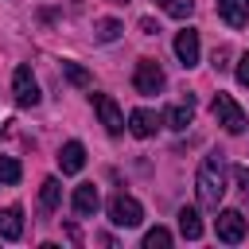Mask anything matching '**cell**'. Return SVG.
<instances>
[{
    "mask_svg": "<svg viewBox=\"0 0 249 249\" xmlns=\"http://www.w3.org/2000/svg\"><path fill=\"white\" fill-rule=\"evenodd\" d=\"M0 237L4 241H19L23 237V206H4L0 210Z\"/></svg>",
    "mask_w": 249,
    "mask_h": 249,
    "instance_id": "12",
    "label": "cell"
},
{
    "mask_svg": "<svg viewBox=\"0 0 249 249\" xmlns=\"http://www.w3.org/2000/svg\"><path fill=\"white\" fill-rule=\"evenodd\" d=\"M156 4H160L171 19H187V16L195 12V0H156Z\"/></svg>",
    "mask_w": 249,
    "mask_h": 249,
    "instance_id": "19",
    "label": "cell"
},
{
    "mask_svg": "<svg viewBox=\"0 0 249 249\" xmlns=\"http://www.w3.org/2000/svg\"><path fill=\"white\" fill-rule=\"evenodd\" d=\"M121 31H124V27H121L117 19H97V23H93V39H97V43H113V39H121Z\"/></svg>",
    "mask_w": 249,
    "mask_h": 249,
    "instance_id": "18",
    "label": "cell"
},
{
    "mask_svg": "<svg viewBox=\"0 0 249 249\" xmlns=\"http://www.w3.org/2000/svg\"><path fill=\"white\" fill-rule=\"evenodd\" d=\"M62 74H66L74 86H89V82H93V78H89V70H86V66H78V62H62Z\"/></svg>",
    "mask_w": 249,
    "mask_h": 249,
    "instance_id": "21",
    "label": "cell"
},
{
    "mask_svg": "<svg viewBox=\"0 0 249 249\" xmlns=\"http://www.w3.org/2000/svg\"><path fill=\"white\" fill-rule=\"evenodd\" d=\"M175 218H179V233H183L187 241H198V237H202V222H198V210H195V206H183Z\"/></svg>",
    "mask_w": 249,
    "mask_h": 249,
    "instance_id": "16",
    "label": "cell"
},
{
    "mask_svg": "<svg viewBox=\"0 0 249 249\" xmlns=\"http://www.w3.org/2000/svg\"><path fill=\"white\" fill-rule=\"evenodd\" d=\"M233 74H237V82H241V86H249V51H245V54L237 58V66H233Z\"/></svg>",
    "mask_w": 249,
    "mask_h": 249,
    "instance_id": "23",
    "label": "cell"
},
{
    "mask_svg": "<svg viewBox=\"0 0 249 249\" xmlns=\"http://www.w3.org/2000/svg\"><path fill=\"white\" fill-rule=\"evenodd\" d=\"M58 202H62V183L51 175V179H43V187H39V214H54Z\"/></svg>",
    "mask_w": 249,
    "mask_h": 249,
    "instance_id": "15",
    "label": "cell"
},
{
    "mask_svg": "<svg viewBox=\"0 0 249 249\" xmlns=\"http://www.w3.org/2000/svg\"><path fill=\"white\" fill-rule=\"evenodd\" d=\"M160 121H163V117H156L152 109H132V113H128V132L140 136V140H148V136H156Z\"/></svg>",
    "mask_w": 249,
    "mask_h": 249,
    "instance_id": "11",
    "label": "cell"
},
{
    "mask_svg": "<svg viewBox=\"0 0 249 249\" xmlns=\"http://www.w3.org/2000/svg\"><path fill=\"white\" fill-rule=\"evenodd\" d=\"M218 16L230 27H245L249 23V0H218Z\"/></svg>",
    "mask_w": 249,
    "mask_h": 249,
    "instance_id": "14",
    "label": "cell"
},
{
    "mask_svg": "<svg viewBox=\"0 0 249 249\" xmlns=\"http://www.w3.org/2000/svg\"><path fill=\"white\" fill-rule=\"evenodd\" d=\"M167 245H171V233L163 226H156V230L144 233V249H167Z\"/></svg>",
    "mask_w": 249,
    "mask_h": 249,
    "instance_id": "20",
    "label": "cell"
},
{
    "mask_svg": "<svg viewBox=\"0 0 249 249\" xmlns=\"http://www.w3.org/2000/svg\"><path fill=\"white\" fill-rule=\"evenodd\" d=\"M70 206H74V214H78V218H93V210L101 206V195H97V187H93V183H78V187H74V198H70Z\"/></svg>",
    "mask_w": 249,
    "mask_h": 249,
    "instance_id": "8",
    "label": "cell"
},
{
    "mask_svg": "<svg viewBox=\"0 0 249 249\" xmlns=\"http://www.w3.org/2000/svg\"><path fill=\"white\" fill-rule=\"evenodd\" d=\"M109 4H128V0H109Z\"/></svg>",
    "mask_w": 249,
    "mask_h": 249,
    "instance_id": "26",
    "label": "cell"
},
{
    "mask_svg": "<svg viewBox=\"0 0 249 249\" xmlns=\"http://www.w3.org/2000/svg\"><path fill=\"white\" fill-rule=\"evenodd\" d=\"M58 167H62V175H78V171L86 167V148H82V140H66V144L58 148Z\"/></svg>",
    "mask_w": 249,
    "mask_h": 249,
    "instance_id": "10",
    "label": "cell"
},
{
    "mask_svg": "<svg viewBox=\"0 0 249 249\" xmlns=\"http://www.w3.org/2000/svg\"><path fill=\"white\" fill-rule=\"evenodd\" d=\"M191 121H195V97H191V93H187V101H179V105H171V109L163 113V124L175 128V132H183Z\"/></svg>",
    "mask_w": 249,
    "mask_h": 249,
    "instance_id": "13",
    "label": "cell"
},
{
    "mask_svg": "<svg viewBox=\"0 0 249 249\" xmlns=\"http://www.w3.org/2000/svg\"><path fill=\"white\" fill-rule=\"evenodd\" d=\"M175 58H179L187 70L198 62V31H195V27H183V31L175 35Z\"/></svg>",
    "mask_w": 249,
    "mask_h": 249,
    "instance_id": "9",
    "label": "cell"
},
{
    "mask_svg": "<svg viewBox=\"0 0 249 249\" xmlns=\"http://www.w3.org/2000/svg\"><path fill=\"white\" fill-rule=\"evenodd\" d=\"M230 66V47H218L214 51V70H226Z\"/></svg>",
    "mask_w": 249,
    "mask_h": 249,
    "instance_id": "24",
    "label": "cell"
},
{
    "mask_svg": "<svg viewBox=\"0 0 249 249\" xmlns=\"http://www.w3.org/2000/svg\"><path fill=\"white\" fill-rule=\"evenodd\" d=\"M12 93H16V105H19V109L39 105V82H35L31 66H16V74H12Z\"/></svg>",
    "mask_w": 249,
    "mask_h": 249,
    "instance_id": "5",
    "label": "cell"
},
{
    "mask_svg": "<svg viewBox=\"0 0 249 249\" xmlns=\"http://www.w3.org/2000/svg\"><path fill=\"white\" fill-rule=\"evenodd\" d=\"M19 175H23L19 160H16V156H0V183H4V187H16Z\"/></svg>",
    "mask_w": 249,
    "mask_h": 249,
    "instance_id": "17",
    "label": "cell"
},
{
    "mask_svg": "<svg viewBox=\"0 0 249 249\" xmlns=\"http://www.w3.org/2000/svg\"><path fill=\"white\" fill-rule=\"evenodd\" d=\"M132 86H136V93L156 97V93H163L167 78H163V70H160V62H156V58H140V62H136V70H132Z\"/></svg>",
    "mask_w": 249,
    "mask_h": 249,
    "instance_id": "4",
    "label": "cell"
},
{
    "mask_svg": "<svg viewBox=\"0 0 249 249\" xmlns=\"http://www.w3.org/2000/svg\"><path fill=\"white\" fill-rule=\"evenodd\" d=\"M210 113H214V121H218L226 132H233V136L245 132V124H249V121H245V109H241L230 93H218V97L210 101Z\"/></svg>",
    "mask_w": 249,
    "mask_h": 249,
    "instance_id": "3",
    "label": "cell"
},
{
    "mask_svg": "<svg viewBox=\"0 0 249 249\" xmlns=\"http://www.w3.org/2000/svg\"><path fill=\"white\" fill-rule=\"evenodd\" d=\"M233 179H237V187H241V202L249 206V167H233Z\"/></svg>",
    "mask_w": 249,
    "mask_h": 249,
    "instance_id": "22",
    "label": "cell"
},
{
    "mask_svg": "<svg viewBox=\"0 0 249 249\" xmlns=\"http://www.w3.org/2000/svg\"><path fill=\"white\" fill-rule=\"evenodd\" d=\"M105 210H109V222L113 226H121V230H132V226H140L144 222V206L132 198V195H113L109 202H105Z\"/></svg>",
    "mask_w": 249,
    "mask_h": 249,
    "instance_id": "2",
    "label": "cell"
},
{
    "mask_svg": "<svg viewBox=\"0 0 249 249\" xmlns=\"http://www.w3.org/2000/svg\"><path fill=\"white\" fill-rule=\"evenodd\" d=\"M140 31H144V35H156L160 27H156V19H148V16H144V19H140Z\"/></svg>",
    "mask_w": 249,
    "mask_h": 249,
    "instance_id": "25",
    "label": "cell"
},
{
    "mask_svg": "<svg viewBox=\"0 0 249 249\" xmlns=\"http://www.w3.org/2000/svg\"><path fill=\"white\" fill-rule=\"evenodd\" d=\"M214 233H218V241L237 245V241L245 237V214H241V210H218V218H214Z\"/></svg>",
    "mask_w": 249,
    "mask_h": 249,
    "instance_id": "6",
    "label": "cell"
},
{
    "mask_svg": "<svg viewBox=\"0 0 249 249\" xmlns=\"http://www.w3.org/2000/svg\"><path fill=\"white\" fill-rule=\"evenodd\" d=\"M93 109H97V117H101V124H105L109 136H121L124 132V113H121V105L109 93H93Z\"/></svg>",
    "mask_w": 249,
    "mask_h": 249,
    "instance_id": "7",
    "label": "cell"
},
{
    "mask_svg": "<svg viewBox=\"0 0 249 249\" xmlns=\"http://www.w3.org/2000/svg\"><path fill=\"white\" fill-rule=\"evenodd\" d=\"M195 195H198V206H206V210L222 206V198H226V160H222V152L202 156L198 175H195Z\"/></svg>",
    "mask_w": 249,
    "mask_h": 249,
    "instance_id": "1",
    "label": "cell"
}]
</instances>
